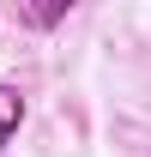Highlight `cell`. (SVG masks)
<instances>
[{
  "mask_svg": "<svg viewBox=\"0 0 151 157\" xmlns=\"http://www.w3.org/2000/svg\"><path fill=\"white\" fill-rule=\"evenodd\" d=\"M18 127H24V91H18V85H0V151L12 145Z\"/></svg>",
  "mask_w": 151,
  "mask_h": 157,
  "instance_id": "1",
  "label": "cell"
},
{
  "mask_svg": "<svg viewBox=\"0 0 151 157\" xmlns=\"http://www.w3.org/2000/svg\"><path fill=\"white\" fill-rule=\"evenodd\" d=\"M79 0H18V12H24V24H37V30H55L67 12H73Z\"/></svg>",
  "mask_w": 151,
  "mask_h": 157,
  "instance_id": "2",
  "label": "cell"
}]
</instances>
